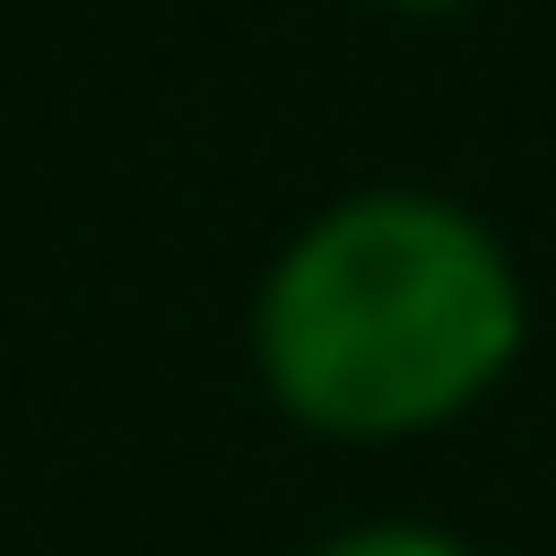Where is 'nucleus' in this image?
Listing matches in <instances>:
<instances>
[{"mask_svg":"<svg viewBox=\"0 0 556 556\" xmlns=\"http://www.w3.org/2000/svg\"><path fill=\"white\" fill-rule=\"evenodd\" d=\"M393 12H469V0H393Z\"/></svg>","mask_w":556,"mask_h":556,"instance_id":"obj_3","label":"nucleus"},{"mask_svg":"<svg viewBox=\"0 0 556 556\" xmlns=\"http://www.w3.org/2000/svg\"><path fill=\"white\" fill-rule=\"evenodd\" d=\"M523 350V273L458 197L361 186L273 251L251 295L262 393L317 437L393 447L458 426Z\"/></svg>","mask_w":556,"mask_h":556,"instance_id":"obj_1","label":"nucleus"},{"mask_svg":"<svg viewBox=\"0 0 556 556\" xmlns=\"http://www.w3.org/2000/svg\"><path fill=\"white\" fill-rule=\"evenodd\" d=\"M317 556H480V545H458V534H437V523H350V534H328Z\"/></svg>","mask_w":556,"mask_h":556,"instance_id":"obj_2","label":"nucleus"}]
</instances>
